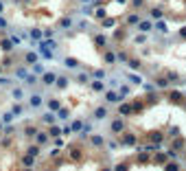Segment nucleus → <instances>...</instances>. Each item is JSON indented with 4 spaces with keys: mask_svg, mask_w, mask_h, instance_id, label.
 I'll return each mask as SVG.
<instances>
[{
    "mask_svg": "<svg viewBox=\"0 0 186 171\" xmlns=\"http://www.w3.org/2000/svg\"><path fill=\"white\" fill-rule=\"evenodd\" d=\"M53 81H55V75L46 72V75H44V83H53Z\"/></svg>",
    "mask_w": 186,
    "mask_h": 171,
    "instance_id": "obj_1",
    "label": "nucleus"
},
{
    "mask_svg": "<svg viewBox=\"0 0 186 171\" xmlns=\"http://www.w3.org/2000/svg\"><path fill=\"white\" fill-rule=\"evenodd\" d=\"M138 29H140V31H149V29H151V24H149V22H140Z\"/></svg>",
    "mask_w": 186,
    "mask_h": 171,
    "instance_id": "obj_2",
    "label": "nucleus"
},
{
    "mask_svg": "<svg viewBox=\"0 0 186 171\" xmlns=\"http://www.w3.org/2000/svg\"><path fill=\"white\" fill-rule=\"evenodd\" d=\"M112 130H114V132H121V130H123V123H121V121H116V123L112 125Z\"/></svg>",
    "mask_w": 186,
    "mask_h": 171,
    "instance_id": "obj_3",
    "label": "nucleus"
},
{
    "mask_svg": "<svg viewBox=\"0 0 186 171\" xmlns=\"http://www.w3.org/2000/svg\"><path fill=\"white\" fill-rule=\"evenodd\" d=\"M116 99H118L116 92H107V101H116Z\"/></svg>",
    "mask_w": 186,
    "mask_h": 171,
    "instance_id": "obj_4",
    "label": "nucleus"
},
{
    "mask_svg": "<svg viewBox=\"0 0 186 171\" xmlns=\"http://www.w3.org/2000/svg\"><path fill=\"white\" fill-rule=\"evenodd\" d=\"M50 134H53V136H59V134H61V130H59V127H50Z\"/></svg>",
    "mask_w": 186,
    "mask_h": 171,
    "instance_id": "obj_5",
    "label": "nucleus"
},
{
    "mask_svg": "<svg viewBox=\"0 0 186 171\" xmlns=\"http://www.w3.org/2000/svg\"><path fill=\"white\" fill-rule=\"evenodd\" d=\"M22 94H24L22 90H13V97H15V99H22Z\"/></svg>",
    "mask_w": 186,
    "mask_h": 171,
    "instance_id": "obj_6",
    "label": "nucleus"
},
{
    "mask_svg": "<svg viewBox=\"0 0 186 171\" xmlns=\"http://www.w3.org/2000/svg\"><path fill=\"white\" fill-rule=\"evenodd\" d=\"M105 61H107V64H112V61H114V55H112V53H107V55H105Z\"/></svg>",
    "mask_w": 186,
    "mask_h": 171,
    "instance_id": "obj_7",
    "label": "nucleus"
},
{
    "mask_svg": "<svg viewBox=\"0 0 186 171\" xmlns=\"http://www.w3.org/2000/svg\"><path fill=\"white\" fill-rule=\"evenodd\" d=\"M66 66H77V61H74L72 57H68V59H66Z\"/></svg>",
    "mask_w": 186,
    "mask_h": 171,
    "instance_id": "obj_8",
    "label": "nucleus"
},
{
    "mask_svg": "<svg viewBox=\"0 0 186 171\" xmlns=\"http://www.w3.org/2000/svg\"><path fill=\"white\" fill-rule=\"evenodd\" d=\"M96 116H99V119H103V116H105V110H103V108H99V110H96Z\"/></svg>",
    "mask_w": 186,
    "mask_h": 171,
    "instance_id": "obj_9",
    "label": "nucleus"
},
{
    "mask_svg": "<svg viewBox=\"0 0 186 171\" xmlns=\"http://www.w3.org/2000/svg\"><path fill=\"white\" fill-rule=\"evenodd\" d=\"M31 103H33V105H39V103H42V99H39V97H33V101H31Z\"/></svg>",
    "mask_w": 186,
    "mask_h": 171,
    "instance_id": "obj_10",
    "label": "nucleus"
},
{
    "mask_svg": "<svg viewBox=\"0 0 186 171\" xmlns=\"http://www.w3.org/2000/svg\"><path fill=\"white\" fill-rule=\"evenodd\" d=\"M121 114H129V105H123L121 108Z\"/></svg>",
    "mask_w": 186,
    "mask_h": 171,
    "instance_id": "obj_11",
    "label": "nucleus"
},
{
    "mask_svg": "<svg viewBox=\"0 0 186 171\" xmlns=\"http://www.w3.org/2000/svg\"><path fill=\"white\" fill-rule=\"evenodd\" d=\"M0 11H2V2H0Z\"/></svg>",
    "mask_w": 186,
    "mask_h": 171,
    "instance_id": "obj_12",
    "label": "nucleus"
}]
</instances>
